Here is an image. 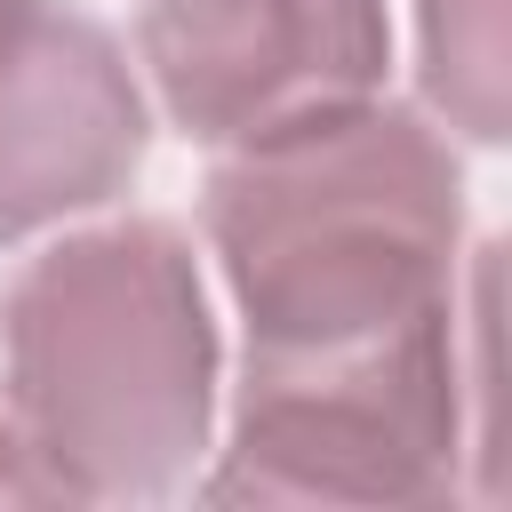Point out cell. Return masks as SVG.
Instances as JSON below:
<instances>
[{
    "mask_svg": "<svg viewBox=\"0 0 512 512\" xmlns=\"http://www.w3.org/2000/svg\"><path fill=\"white\" fill-rule=\"evenodd\" d=\"M456 296L336 352H248L208 504H440L456 488Z\"/></svg>",
    "mask_w": 512,
    "mask_h": 512,
    "instance_id": "obj_3",
    "label": "cell"
},
{
    "mask_svg": "<svg viewBox=\"0 0 512 512\" xmlns=\"http://www.w3.org/2000/svg\"><path fill=\"white\" fill-rule=\"evenodd\" d=\"M8 424L72 504L192 480L216 408V320L192 240L160 216L40 248L0 296Z\"/></svg>",
    "mask_w": 512,
    "mask_h": 512,
    "instance_id": "obj_2",
    "label": "cell"
},
{
    "mask_svg": "<svg viewBox=\"0 0 512 512\" xmlns=\"http://www.w3.org/2000/svg\"><path fill=\"white\" fill-rule=\"evenodd\" d=\"M136 56L192 144L240 152L384 96V0H144Z\"/></svg>",
    "mask_w": 512,
    "mask_h": 512,
    "instance_id": "obj_4",
    "label": "cell"
},
{
    "mask_svg": "<svg viewBox=\"0 0 512 512\" xmlns=\"http://www.w3.org/2000/svg\"><path fill=\"white\" fill-rule=\"evenodd\" d=\"M512 0H424V96L472 144H504Z\"/></svg>",
    "mask_w": 512,
    "mask_h": 512,
    "instance_id": "obj_6",
    "label": "cell"
},
{
    "mask_svg": "<svg viewBox=\"0 0 512 512\" xmlns=\"http://www.w3.org/2000/svg\"><path fill=\"white\" fill-rule=\"evenodd\" d=\"M144 168V88L112 24L0 0V248L104 208Z\"/></svg>",
    "mask_w": 512,
    "mask_h": 512,
    "instance_id": "obj_5",
    "label": "cell"
},
{
    "mask_svg": "<svg viewBox=\"0 0 512 512\" xmlns=\"http://www.w3.org/2000/svg\"><path fill=\"white\" fill-rule=\"evenodd\" d=\"M0 504H72L64 488H56V472L24 448V432L0 416Z\"/></svg>",
    "mask_w": 512,
    "mask_h": 512,
    "instance_id": "obj_7",
    "label": "cell"
},
{
    "mask_svg": "<svg viewBox=\"0 0 512 512\" xmlns=\"http://www.w3.org/2000/svg\"><path fill=\"white\" fill-rule=\"evenodd\" d=\"M200 224L240 296L248 352H336L456 296L464 176L424 112L368 96L224 152Z\"/></svg>",
    "mask_w": 512,
    "mask_h": 512,
    "instance_id": "obj_1",
    "label": "cell"
}]
</instances>
